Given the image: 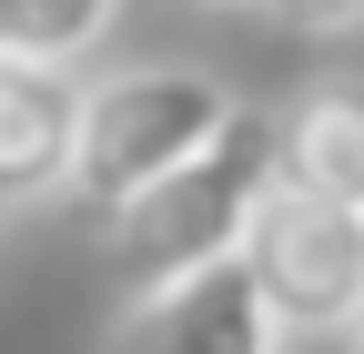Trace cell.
Returning <instances> with one entry per match:
<instances>
[{"label": "cell", "instance_id": "obj_2", "mask_svg": "<svg viewBox=\"0 0 364 354\" xmlns=\"http://www.w3.org/2000/svg\"><path fill=\"white\" fill-rule=\"evenodd\" d=\"M223 112H233V92L213 71H112V81H81V132H71L61 193H81V213L112 223L142 183H162L193 142H213Z\"/></svg>", "mask_w": 364, "mask_h": 354}, {"label": "cell", "instance_id": "obj_6", "mask_svg": "<svg viewBox=\"0 0 364 354\" xmlns=\"http://www.w3.org/2000/svg\"><path fill=\"white\" fill-rule=\"evenodd\" d=\"M284 183L334 193V203L364 213V81L354 71L294 92V112H284Z\"/></svg>", "mask_w": 364, "mask_h": 354}, {"label": "cell", "instance_id": "obj_9", "mask_svg": "<svg viewBox=\"0 0 364 354\" xmlns=\"http://www.w3.org/2000/svg\"><path fill=\"white\" fill-rule=\"evenodd\" d=\"M203 11H253V0H203Z\"/></svg>", "mask_w": 364, "mask_h": 354}, {"label": "cell", "instance_id": "obj_4", "mask_svg": "<svg viewBox=\"0 0 364 354\" xmlns=\"http://www.w3.org/2000/svg\"><path fill=\"white\" fill-rule=\"evenodd\" d=\"M122 334L132 344H172V354H273V344H294L284 324H273L243 243L213 253V263H193V274H172V284H152V294H132L122 304Z\"/></svg>", "mask_w": 364, "mask_h": 354}, {"label": "cell", "instance_id": "obj_10", "mask_svg": "<svg viewBox=\"0 0 364 354\" xmlns=\"http://www.w3.org/2000/svg\"><path fill=\"white\" fill-rule=\"evenodd\" d=\"M354 344H364V324H354Z\"/></svg>", "mask_w": 364, "mask_h": 354}, {"label": "cell", "instance_id": "obj_7", "mask_svg": "<svg viewBox=\"0 0 364 354\" xmlns=\"http://www.w3.org/2000/svg\"><path fill=\"white\" fill-rule=\"evenodd\" d=\"M112 21H122V0H0V51H31V61H81Z\"/></svg>", "mask_w": 364, "mask_h": 354}, {"label": "cell", "instance_id": "obj_5", "mask_svg": "<svg viewBox=\"0 0 364 354\" xmlns=\"http://www.w3.org/2000/svg\"><path fill=\"white\" fill-rule=\"evenodd\" d=\"M71 132H81V81H71V61L0 51V213L31 203V193H61Z\"/></svg>", "mask_w": 364, "mask_h": 354}, {"label": "cell", "instance_id": "obj_1", "mask_svg": "<svg viewBox=\"0 0 364 354\" xmlns=\"http://www.w3.org/2000/svg\"><path fill=\"white\" fill-rule=\"evenodd\" d=\"M273 172H284V112H223L213 142H193L162 183H142L122 213H112V274H122V304L152 294L172 274H193V263L233 253L253 203L273 193Z\"/></svg>", "mask_w": 364, "mask_h": 354}, {"label": "cell", "instance_id": "obj_8", "mask_svg": "<svg viewBox=\"0 0 364 354\" xmlns=\"http://www.w3.org/2000/svg\"><path fill=\"white\" fill-rule=\"evenodd\" d=\"M263 11H284L294 31H364V0H263Z\"/></svg>", "mask_w": 364, "mask_h": 354}, {"label": "cell", "instance_id": "obj_3", "mask_svg": "<svg viewBox=\"0 0 364 354\" xmlns=\"http://www.w3.org/2000/svg\"><path fill=\"white\" fill-rule=\"evenodd\" d=\"M243 263H253L284 334H354L364 324V213L354 203L273 172V193L243 223Z\"/></svg>", "mask_w": 364, "mask_h": 354}]
</instances>
